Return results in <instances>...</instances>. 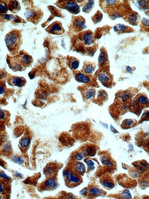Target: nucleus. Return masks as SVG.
I'll use <instances>...</instances> for the list:
<instances>
[{
	"mask_svg": "<svg viewBox=\"0 0 149 199\" xmlns=\"http://www.w3.org/2000/svg\"><path fill=\"white\" fill-rule=\"evenodd\" d=\"M81 40L86 45H91L93 44L94 39L93 34L90 31H86L83 33L81 36Z\"/></svg>",
	"mask_w": 149,
	"mask_h": 199,
	"instance_id": "9",
	"label": "nucleus"
},
{
	"mask_svg": "<svg viewBox=\"0 0 149 199\" xmlns=\"http://www.w3.org/2000/svg\"><path fill=\"white\" fill-rule=\"evenodd\" d=\"M138 20V15L135 12H133L130 15L128 18L129 23L131 24H134L137 22Z\"/></svg>",
	"mask_w": 149,
	"mask_h": 199,
	"instance_id": "28",
	"label": "nucleus"
},
{
	"mask_svg": "<svg viewBox=\"0 0 149 199\" xmlns=\"http://www.w3.org/2000/svg\"><path fill=\"white\" fill-rule=\"evenodd\" d=\"M96 151V147L94 146L89 145L84 148V151L83 153L86 155L93 156L95 155Z\"/></svg>",
	"mask_w": 149,
	"mask_h": 199,
	"instance_id": "19",
	"label": "nucleus"
},
{
	"mask_svg": "<svg viewBox=\"0 0 149 199\" xmlns=\"http://www.w3.org/2000/svg\"><path fill=\"white\" fill-rule=\"evenodd\" d=\"M95 69V66L93 64L91 63L90 62L85 63L84 65L83 72H84V73L86 74H90L94 72Z\"/></svg>",
	"mask_w": 149,
	"mask_h": 199,
	"instance_id": "17",
	"label": "nucleus"
},
{
	"mask_svg": "<svg viewBox=\"0 0 149 199\" xmlns=\"http://www.w3.org/2000/svg\"><path fill=\"white\" fill-rule=\"evenodd\" d=\"M55 4L60 8L65 9L74 15H76L80 12V7L75 1H57Z\"/></svg>",
	"mask_w": 149,
	"mask_h": 199,
	"instance_id": "3",
	"label": "nucleus"
},
{
	"mask_svg": "<svg viewBox=\"0 0 149 199\" xmlns=\"http://www.w3.org/2000/svg\"><path fill=\"white\" fill-rule=\"evenodd\" d=\"M43 14L42 12L39 8L32 7H28L24 15L29 21L37 24L42 19Z\"/></svg>",
	"mask_w": 149,
	"mask_h": 199,
	"instance_id": "2",
	"label": "nucleus"
},
{
	"mask_svg": "<svg viewBox=\"0 0 149 199\" xmlns=\"http://www.w3.org/2000/svg\"><path fill=\"white\" fill-rule=\"evenodd\" d=\"M14 161L16 163H19V164H22L24 163V160L22 158L19 157H15L14 158Z\"/></svg>",
	"mask_w": 149,
	"mask_h": 199,
	"instance_id": "41",
	"label": "nucleus"
},
{
	"mask_svg": "<svg viewBox=\"0 0 149 199\" xmlns=\"http://www.w3.org/2000/svg\"><path fill=\"white\" fill-rule=\"evenodd\" d=\"M148 2L149 1H138V3L141 8L143 9H146L148 7V4H149Z\"/></svg>",
	"mask_w": 149,
	"mask_h": 199,
	"instance_id": "33",
	"label": "nucleus"
},
{
	"mask_svg": "<svg viewBox=\"0 0 149 199\" xmlns=\"http://www.w3.org/2000/svg\"><path fill=\"white\" fill-rule=\"evenodd\" d=\"M148 106H149V100L146 96L143 94H140L137 96L133 103V107L135 109H139L140 107H145Z\"/></svg>",
	"mask_w": 149,
	"mask_h": 199,
	"instance_id": "7",
	"label": "nucleus"
},
{
	"mask_svg": "<svg viewBox=\"0 0 149 199\" xmlns=\"http://www.w3.org/2000/svg\"><path fill=\"white\" fill-rule=\"evenodd\" d=\"M13 20L14 22L16 23H26V21L24 20L17 15L14 16Z\"/></svg>",
	"mask_w": 149,
	"mask_h": 199,
	"instance_id": "36",
	"label": "nucleus"
},
{
	"mask_svg": "<svg viewBox=\"0 0 149 199\" xmlns=\"http://www.w3.org/2000/svg\"><path fill=\"white\" fill-rule=\"evenodd\" d=\"M128 28L127 27L123 25H118L117 27H114V29L115 31H119L120 32H125L128 30Z\"/></svg>",
	"mask_w": 149,
	"mask_h": 199,
	"instance_id": "32",
	"label": "nucleus"
},
{
	"mask_svg": "<svg viewBox=\"0 0 149 199\" xmlns=\"http://www.w3.org/2000/svg\"><path fill=\"white\" fill-rule=\"evenodd\" d=\"M63 176L69 184H77L80 181V178L77 174L68 170H64Z\"/></svg>",
	"mask_w": 149,
	"mask_h": 199,
	"instance_id": "5",
	"label": "nucleus"
},
{
	"mask_svg": "<svg viewBox=\"0 0 149 199\" xmlns=\"http://www.w3.org/2000/svg\"><path fill=\"white\" fill-rule=\"evenodd\" d=\"M16 176H17V177H21V174H19V173H16Z\"/></svg>",
	"mask_w": 149,
	"mask_h": 199,
	"instance_id": "49",
	"label": "nucleus"
},
{
	"mask_svg": "<svg viewBox=\"0 0 149 199\" xmlns=\"http://www.w3.org/2000/svg\"><path fill=\"white\" fill-rule=\"evenodd\" d=\"M7 1H1L0 3V11H1V14H5L8 11V4L6 3Z\"/></svg>",
	"mask_w": 149,
	"mask_h": 199,
	"instance_id": "29",
	"label": "nucleus"
},
{
	"mask_svg": "<svg viewBox=\"0 0 149 199\" xmlns=\"http://www.w3.org/2000/svg\"><path fill=\"white\" fill-rule=\"evenodd\" d=\"M7 62L9 68L14 71H20L25 69V67L21 61L20 56L8 57Z\"/></svg>",
	"mask_w": 149,
	"mask_h": 199,
	"instance_id": "4",
	"label": "nucleus"
},
{
	"mask_svg": "<svg viewBox=\"0 0 149 199\" xmlns=\"http://www.w3.org/2000/svg\"><path fill=\"white\" fill-rule=\"evenodd\" d=\"M55 166L54 164H50L45 167L44 172L46 175L50 176L54 172Z\"/></svg>",
	"mask_w": 149,
	"mask_h": 199,
	"instance_id": "23",
	"label": "nucleus"
},
{
	"mask_svg": "<svg viewBox=\"0 0 149 199\" xmlns=\"http://www.w3.org/2000/svg\"><path fill=\"white\" fill-rule=\"evenodd\" d=\"M149 111H146L144 112V114L142 116L141 120H149Z\"/></svg>",
	"mask_w": 149,
	"mask_h": 199,
	"instance_id": "39",
	"label": "nucleus"
},
{
	"mask_svg": "<svg viewBox=\"0 0 149 199\" xmlns=\"http://www.w3.org/2000/svg\"><path fill=\"white\" fill-rule=\"evenodd\" d=\"M98 78L99 80L105 86H107L110 83V76L105 72H101L99 73L98 74Z\"/></svg>",
	"mask_w": 149,
	"mask_h": 199,
	"instance_id": "13",
	"label": "nucleus"
},
{
	"mask_svg": "<svg viewBox=\"0 0 149 199\" xmlns=\"http://www.w3.org/2000/svg\"><path fill=\"white\" fill-rule=\"evenodd\" d=\"M87 2L85 6L83 8V12L86 13H88L90 11L94 4V1H87Z\"/></svg>",
	"mask_w": 149,
	"mask_h": 199,
	"instance_id": "27",
	"label": "nucleus"
},
{
	"mask_svg": "<svg viewBox=\"0 0 149 199\" xmlns=\"http://www.w3.org/2000/svg\"><path fill=\"white\" fill-rule=\"evenodd\" d=\"M142 24H143V26L145 28H149V20L144 18L142 20Z\"/></svg>",
	"mask_w": 149,
	"mask_h": 199,
	"instance_id": "40",
	"label": "nucleus"
},
{
	"mask_svg": "<svg viewBox=\"0 0 149 199\" xmlns=\"http://www.w3.org/2000/svg\"><path fill=\"white\" fill-rule=\"evenodd\" d=\"M6 46L11 52L18 51L22 43L20 31L14 30L7 33L5 37Z\"/></svg>",
	"mask_w": 149,
	"mask_h": 199,
	"instance_id": "1",
	"label": "nucleus"
},
{
	"mask_svg": "<svg viewBox=\"0 0 149 199\" xmlns=\"http://www.w3.org/2000/svg\"><path fill=\"white\" fill-rule=\"evenodd\" d=\"M135 122L132 119H126L124 121V125L125 126L130 127L135 124Z\"/></svg>",
	"mask_w": 149,
	"mask_h": 199,
	"instance_id": "35",
	"label": "nucleus"
},
{
	"mask_svg": "<svg viewBox=\"0 0 149 199\" xmlns=\"http://www.w3.org/2000/svg\"><path fill=\"white\" fill-rule=\"evenodd\" d=\"M76 80L78 82L83 83H88L90 82V78L85 74L77 73L75 75Z\"/></svg>",
	"mask_w": 149,
	"mask_h": 199,
	"instance_id": "15",
	"label": "nucleus"
},
{
	"mask_svg": "<svg viewBox=\"0 0 149 199\" xmlns=\"http://www.w3.org/2000/svg\"><path fill=\"white\" fill-rule=\"evenodd\" d=\"M8 6L9 10L14 14H17L21 9V6L19 1H8Z\"/></svg>",
	"mask_w": 149,
	"mask_h": 199,
	"instance_id": "11",
	"label": "nucleus"
},
{
	"mask_svg": "<svg viewBox=\"0 0 149 199\" xmlns=\"http://www.w3.org/2000/svg\"><path fill=\"white\" fill-rule=\"evenodd\" d=\"M102 183L104 186L109 189H112L114 187L113 181L110 177H105L102 181Z\"/></svg>",
	"mask_w": 149,
	"mask_h": 199,
	"instance_id": "21",
	"label": "nucleus"
},
{
	"mask_svg": "<svg viewBox=\"0 0 149 199\" xmlns=\"http://www.w3.org/2000/svg\"><path fill=\"white\" fill-rule=\"evenodd\" d=\"M111 131H112L113 132V133H117V130L115 129V128H114L112 126H111Z\"/></svg>",
	"mask_w": 149,
	"mask_h": 199,
	"instance_id": "47",
	"label": "nucleus"
},
{
	"mask_svg": "<svg viewBox=\"0 0 149 199\" xmlns=\"http://www.w3.org/2000/svg\"><path fill=\"white\" fill-rule=\"evenodd\" d=\"M132 97V94L131 92L129 91H122L121 92L119 93L117 96L118 99L123 102H127Z\"/></svg>",
	"mask_w": 149,
	"mask_h": 199,
	"instance_id": "14",
	"label": "nucleus"
},
{
	"mask_svg": "<svg viewBox=\"0 0 149 199\" xmlns=\"http://www.w3.org/2000/svg\"><path fill=\"white\" fill-rule=\"evenodd\" d=\"M1 19H3V20H11V19H13L14 16L13 15H1Z\"/></svg>",
	"mask_w": 149,
	"mask_h": 199,
	"instance_id": "37",
	"label": "nucleus"
},
{
	"mask_svg": "<svg viewBox=\"0 0 149 199\" xmlns=\"http://www.w3.org/2000/svg\"><path fill=\"white\" fill-rule=\"evenodd\" d=\"M102 163L104 166H108V167H112L113 166V162L112 160L107 156H103L100 159Z\"/></svg>",
	"mask_w": 149,
	"mask_h": 199,
	"instance_id": "24",
	"label": "nucleus"
},
{
	"mask_svg": "<svg viewBox=\"0 0 149 199\" xmlns=\"http://www.w3.org/2000/svg\"><path fill=\"white\" fill-rule=\"evenodd\" d=\"M141 166H142V167H144L145 168H147L148 169L149 167V165L146 162L141 161L140 162Z\"/></svg>",
	"mask_w": 149,
	"mask_h": 199,
	"instance_id": "43",
	"label": "nucleus"
},
{
	"mask_svg": "<svg viewBox=\"0 0 149 199\" xmlns=\"http://www.w3.org/2000/svg\"><path fill=\"white\" fill-rule=\"evenodd\" d=\"M95 94V91L94 89H89L87 90L85 92V98L86 99H90L93 97H94Z\"/></svg>",
	"mask_w": 149,
	"mask_h": 199,
	"instance_id": "30",
	"label": "nucleus"
},
{
	"mask_svg": "<svg viewBox=\"0 0 149 199\" xmlns=\"http://www.w3.org/2000/svg\"><path fill=\"white\" fill-rule=\"evenodd\" d=\"M85 155L83 152H78L74 156V158L78 161H80L85 157Z\"/></svg>",
	"mask_w": 149,
	"mask_h": 199,
	"instance_id": "34",
	"label": "nucleus"
},
{
	"mask_svg": "<svg viewBox=\"0 0 149 199\" xmlns=\"http://www.w3.org/2000/svg\"><path fill=\"white\" fill-rule=\"evenodd\" d=\"M90 195L91 196H97L102 195V191L99 188L93 187L90 188L89 191Z\"/></svg>",
	"mask_w": 149,
	"mask_h": 199,
	"instance_id": "26",
	"label": "nucleus"
},
{
	"mask_svg": "<svg viewBox=\"0 0 149 199\" xmlns=\"http://www.w3.org/2000/svg\"><path fill=\"white\" fill-rule=\"evenodd\" d=\"M20 56L21 58L22 63L25 68L31 66L32 62H33L32 56L29 55L27 53H23V52H22L21 55Z\"/></svg>",
	"mask_w": 149,
	"mask_h": 199,
	"instance_id": "10",
	"label": "nucleus"
},
{
	"mask_svg": "<svg viewBox=\"0 0 149 199\" xmlns=\"http://www.w3.org/2000/svg\"><path fill=\"white\" fill-rule=\"evenodd\" d=\"M1 177L4 178V179L6 180H9L10 179L9 176H7L4 173L2 172H1Z\"/></svg>",
	"mask_w": 149,
	"mask_h": 199,
	"instance_id": "44",
	"label": "nucleus"
},
{
	"mask_svg": "<svg viewBox=\"0 0 149 199\" xmlns=\"http://www.w3.org/2000/svg\"><path fill=\"white\" fill-rule=\"evenodd\" d=\"M87 190L86 189H84L80 192V194L82 195H85L87 193Z\"/></svg>",
	"mask_w": 149,
	"mask_h": 199,
	"instance_id": "46",
	"label": "nucleus"
},
{
	"mask_svg": "<svg viewBox=\"0 0 149 199\" xmlns=\"http://www.w3.org/2000/svg\"><path fill=\"white\" fill-rule=\"evenodd\" d=\"M122 196L123 197V198H131V196L130 194V192L128 191V190H126L124 191V192L122 193Z\"/></svg>",
	"mask_w": 149,
	"mask_h": 199,
	"instance_id": "42",
	"label": "nucleus"
},
{
	"mask_svg": "<svg viewBox=\"0 0 149 199\" xmlns=\"http://www.w3.org/2000/svg\"><path fill=\"white\" fill-rule=\"evenodd\" d=\"M86 163H87L88 168L90 170H92L94 169V163L92 161L90 160H87L86 161Z\"/></svg>",
	"mask_w": 149,
	"mask_h": 199,
	"instance_id": "38",
	"label": "nucleus"
},
{
	"mask_svg": "<svg viewBox=\"0 0 149 199\" xmlns=\"http://www.w3.org/2000/svg\"><path fill=\"white\" fill-rule=\"evenodd\" d=\"M26 83V80L23 77H19L14 76L11 77L10 78L9 84L10 85L13 86L22 87L25 85Z\"/></svg>",
	"mask_w": 149,
	"mask_h": 199,
	"instance_id": "8",
	"label": "nucleus"
},
{
	"mask_svg": "<svg viewBox=\"0 0 149 199\" xmlns=\"http://www.w3.org/2000/svg\"><path fill=\"white\" fill-rule=\"evenodd\" d=\"M30 142V139L28 137H24L21 139L20 142V145L22 148L25 149L29 146Z\"/></svg>",
	"mask_w": 149,
	"mask_h": 199,
	"instance_id": "25",
	"label": "nucleus"
},
{
	"mask_svg": "<svg viewBox=\"0 0 149 199\" xmlns=\"http://www.w3.org/2000/svg\"><path fill=\"white\" fill-rule=\"evenodd\" d=\"M68 64L71 69L75 70L79 68L80 62L76 58H71L68 60Z\"/></svg>",
	"mask_w": 149,
	"mask_h": 199,
	"instance_id": "22",
	"label": "nucleus"
},
{
	"mask_svg": "<svg viewBox=\"0 0 149 199\" xmlns=\"http://www.w3.org/2000/svg\"><path fill=\"white\" fill-rule=\"evenodd\" d=\"M46 30L48 33L55 35H61L64 32L62 23L58 21H55L52 23Z\"/></svg>",
	"mask_w": 149,
	"mask_h": 199,
	"instance_id": "6",
	"label": "nucleus"
},
{
	"mask_svg": "<svg viewBox=\"0 0 149 199\" xmlns=\"http://www.w3.org/2000/svg\"><path fill=\"white\" fill-rule=\"evenodd\" d=\"M57 184L56 180L53 178H49L46 181L43 185V187L45 189H52L56 188Z\"/></svg>",
	"mask_w": 149,
	"mask_h": 199,
	"instance_id": "16",
	"label": "nucleus"
},
{
	"mask_svg": "<svg viewBox=\"0 0 149 199\" xmlns=\"http://www.w3.org/2000/svg\"><path fill=\"white\" fill-rule=\"evenodd\" d=\"M74 170L76 173L83 175L85 172V167L83 163L77 162L74 164Z\"/></svg>",
	"mask_w": 149,
	"mask_h": 199,
	"instance_id": "18",
	"label": "nucleus"
},
{
	"mask_svg": "<svg viewBox=\"0 0 149 199\" xmlns=\"http://www.w3.org/2000/svg\"><path fill=\"white\" fill-rule=\"evenodd\" d=\"M126 70L128 72H129V73H130V72H132L131 68L130 67V66H127L126 68Z\"/></svg>",
	"mask_w": 149,
	"mask_h": 199,
	"instance_id": "48",
	"label": "nucleus"
},
{
	"mask_svg": "<svg viewBox=\"0 0 149 199\" xmlns=\"http://www.w3.org/2000/svg\"><path fill=\"white\" fill-rule=\"evenodd\" d=\"M74 26L79 31H82L86 28L85 21L84 18L80 17H76L74 21Z\"/></svg>",
	"mask_w": 149,
	"mask_h": 199,
	"instance_id": "12",
	"label": "nucleus"
},
{
	"mask_svg": "<svg viewBox=\"0 0 149 199\" xmlns=\"http://www.w3.org/2000/svg\"><path fill=\"white\" fill-rule=\"evenodd\" d=\"M107 54L106 52L104 50H102V51L100 52V54L99 57V64L100 66H103L106 64L107 62Z\"/></svg>",
	"mask_w": 149,
	"mask_h": 199,
	"instance_id": "20",
	"label": "nucleus"
},
{
	"mask_svg": "<svg viewBox=\"0 0 149 199\" xmlns=\"http://www.w3.org/2000/svg\"><path fill=\"white\" fill-rule=\"evenodd\" d=\"M102 15L99 11H98L92 17V20L95 23H97L100 22L102 20Z\"/></svg>",
	"mask_w": 149,
	"mask_h": 199,
	"instance_id": "31",
	"label": "nucleus"
},
{
	"mask_svg": "<svg viewBox=\"0 0 149 199\" xmlns=\"http://www.w3.org/2000/svg\"><path fill=\"white\" fill-rule=\"evenodd\" d=\"M5 116V113L3 111H2V110H1V119H3Z\"/></svg>",
	"mask_w": 149,
	"mask_h": 199,
	"instance_id": "45",
	"label": "nucleus"
}]
</instances>
